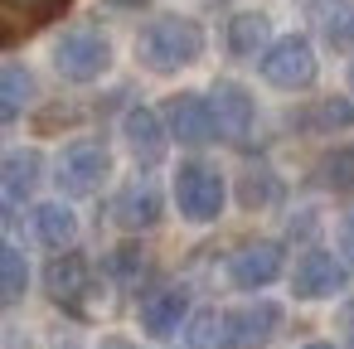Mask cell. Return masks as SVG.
I'll return each mask as SVG.
<instances>
[{"label": "cell", "mask_w": 354, "mask_h": 349, "mask_svg": "<svg viewBox=\"0 0 354 349\" xmlns=\"http://www.w3.org/2000/svg\"><path fill=\"white\" fill-rule=\"evenodd\" d=\"M35 238L44 247H73L78 238V214L68 204H39L35 209Z\"/></svg>", "instance_id": "d6986e66"}, {"label": "cell", "mask_w": 354, "mask_h": 349, "mask_svg": "<svg viewBox=\"0 0 354 349\" xmlns=\"http://www.w3.org/2000/svg\"><path fill=\"white\" fill-rule=\"evenodd\" d=\"M349 83H354V64H349Z\"/></svg>", "instance_id": "1f68e13d"}, {"label": "cell", "mask_w": 354, "mask_h": 349, "mask_svg": "<svg viewBox=\"0 0 354 349\" xmlns=\"http://www.w3.org/2000/svg\"><path fill=\"white\" fill-rule=\"evenodd\" d=\"M339 252H344V262H354V209L339 218Z\"/></svg>", "instance_id": "4316f807"}, {"label": "cell", "mask_w": 354, "mask_h": 349, "mask_svg": "<svg viewBox=\"0 0 354 349\" xmlns=\"http://www.w3.org/2000/svg\"><path fill=\"white\" fill-rule=\"evenodd\" d=\"M25 286H30V262H25V252H15L10 243H0V305L20 301Z\"/></svg>", "instance_id": "603a6c76"}, {"label": "cell", "mask_w": 354, "mask_h": 349, "mask_svg": "<svg viewBox=\"0 0 354 349\" xmlns=\"http://www.w3.org/2000/svg\"><path fill=\"white\" fill-rule=\"evenodd\" d=\"M189 320V296L180 286H165V291H151L141 301V330L151 339H170L180 325Z\"/></svg>", "instance_id": "4fadbf2b"}, {"label": "cell", "mask_w": 354, "mask_h": 349, "mask_svg": "<svg viewBox=\"0 0 354 349\" xmlns=\"http://www.w3.org/2000/svg\"><path fill=\"white\" fill-rule=\"evenodd\" d=\"M122 136H127V146H131V155L141 160V165H156L160 155H165V117H156L151 107H131L127 112V122H122Z\"/></svg>", "instance_id": "5bb4252c"}, {"label": "cell", "mask_w": 354, "mask_h": 349, "mask_svg": "<svg viewBox=\"0 0 354 349\" xmlns=\"http://www.w3.org/2000/svg\"><path fill=\"white\" fill-rule=\"evenodd\" d=\"M238 199H243V209H267V204L281 199V180L267 165H248L243 180H238Z\"/></svg>", "instance_id": "44dd1931"}, {"label": "cell", "mask_w": 354, "mask_h": 349, "mask_svg": "<svg viewBox=\"0 0 354 349\" xmlns=\"http://www.w3.org/2000/svg\"><path fill=\"white\" fill-rule=\"evenodd\" d=\"M39 151H10L6 160H0V199H30L35 185H39Z\"/></svg>", "instance_id": "2e32d148"}, {"label": "cell", "mask_w": 354, "mask_h": 349, "mask_svg": "<svg viewBox=\"0 0 354 349\" xmlns=\"http://www.w3.org/2000/svg\"><path fill=\"white\" fill-rule=\"evenodd\" d=\"M339 286H344V267H339L330 252H306V257L296 262L291 291H296L301 301H325V296H335Z\"/></svg>", "instance_id": "7c38bea8"}, {"label": "cell", "mask_w": 354, "mask_h": 349, "mask_svg": "<svg viewBox=\"0 0 354 349\" xmlns=\"http://www.w3.org/2000/svg\"><path fill=\"white\" fill-rule=\"evenodd\" d=\"M30 102H35V73L25 64H6L0 68V126L25 117Z\"/></svg>", "instance_id": "e0dca14e"}, {"label": "cell", "mask_w": 354, "mask_h": 349, "mask_svg": "<svg viewBox=\"0 0 354 349\" xmlns=\"http://www.w3.org/2000/svg\"><path fill=\"white\" fill-rule=\"evenodd\" d=\"M68 0H0V49L20 44L25 35L54 25Z\"/></svg>", "instance_id": "ba28073f"}, {"label": "cell", "mask_w": 354, "mask_h": 349, "mask_svg": "<svg viewBox=\"0 0 354 349\" xmlns=\"http://www.w3.org/2000/svg\"><path fill=\"white\" fill-rule=\"evenodd\" d=\"M209 107H214V126H218L223 141H238V146H243V141L252 136L257 107H252L248 88H238V83H218V88L209 93Z\"/></svg>", "instance_id": "9c48e42d"}, {"label": "cell", "mask_w": 354, "mask_h": 349, "mask_svg": "<svg viewBox=\"0 0 354 349\" xmlns=\"http://www.w3.org/2000/svg\"><path fill=\"white\" fill-rule=\"evenodd\" d=\"M223 199H228V189H223V175L214 165L189 160L175 170V204L189 223H214L223 214Z\"/></svg>", "instance_id": "7a4b0ae2"}, {"label": "cell", "mask_w": 354, "mask_h": 349, "mask_svg": "<svg viewBox=\"0 0 354 349\" xmlns=\"http://www.w3.org/2000/svg\"><path fill=\"white\" fill-rule=\"evenodd\" d=\"M306 349H335V344H306Z\"/></svg>", "instance_id": "4dcf8cb0"}, {"label": "cell", "mask_w": 354, "mask_h": 349, "mask_svg": "<svg viewBox=\"0 0 354 349\" xmlns=\"http://www.w3.org/2000/svg\"><path fill=\"white\" fill-rule=\"evenodd\" d=\"M146 272V257L136 252V247H122V252H112V276L117 281H136Z\"/></svg>", "instance_id": "484cf974"}, {"label": "cell", "mask_w": 354, "mask_h": 349, "mask_svg": "<svg viewBox=\"0 0 354 349\" xmlns=\"http://www.w3.org/2000/svg\"><path fill=\"white\" fill-rule=\"evenodd\" d=\"M344 339H349V349H354V305L344 310Z\"/></svg>", "instance_id": "f1b7e54d"}, {"label": "cell", "mask_w": 354, "mask_h": 349, "mask_svg": "<svg viewBox=\"0 0 354 349\" xmlns=\"http://www.w3.org/2000/svg\"><path fill=\"white\" fill-rule=\"evenodd\" d=\"M44 286H49V296H54L64 310H83V301H88V291H93V267H88V257L59 252V257L49 262V272H44Z\"/></svg>", "instance_id": "30bf717a"}, {"label": "cell", "mask_w": 354, "mask_h": 349, "mask_svg": "<svg viewBox=\"0 0 354 349\" xmlns=\"http://www.w3.org/2000/svg\"><path fill=\"white\" fill-rule=\"evenodd\" d=\"M281 276V247L277 243H243L233 257H228V281L238 291H262Z\"/></svg>", "instance_id": "52a82bcc"}, {"label": "cell", "mask_w": 354, "mask_h": 349, "mask_svg": "<svg viewBox=\"0 0 354 349\" xmlns=\"http://www.w3.org/2000/svg\"><path fill=\"white\" fill-rule=\"evenodd\" d=\"M267 15H257V10H243V15H233L228 20V35H223V44H228V54H238V59H248V54H257L262 44H267Z\"/></svg>", "instance_id": "ffe728a7"}, {"label": "cell", "mask_w": 354, "mask_h": 349, "mask_svg": "<svg viewBox=\"0 0 354 349\" xmlns=\"http://www.w3.org/2000/svg\"><path fill=\"white\" fill-rule=\"evenodd\" d=\"M54 68H59L68 83H93V78H102V73L112 68V44H107V35H97V30H73V35H64L59 49H54Z\"/></svg>", "instance_id": "3957f363"}, {"label": "cell", "mask_w": 354, "mask_h": 349, "mask_svg": "<svg viewBox=\"0 0 354 349\" xmlns=\"http://www.w3.org/2000/svg\"><path fill=\"white\" fill-rule=\"evenodd\" d=\"M320 185L335 189V194H349L354 189V146H339L320 160Z\"/></svg>", "instance_id": "d4e9b609"}, {"label": "cell", "mask_w": 354, "mask_h": 349, "mask_svg": "<svg viewBox=\"0 0 354 349\" xmlns=\"http://www.w3.org/2000/svg\"><path fill=\"white\" fill-rule=\"evenodd\" d=\"M136 54H141V64L151 73H180L204 54V30L194 20H185V15H156L141 30Z\"/></svg>", "instance_id": "6da1fadb"}, {"label": "cell", "mask_w": 354, "mask_h": 349, "mask_svg": "<svg viewBox=\"0 0 354 349\" xmlns=\"http://www.w3.org/2000/svg\"><path fill=\"white\" fill-rule=\"evenodd\" d=\"M262 78L281 93H301L315 83V49L301 39V35H286L277 39L267 54H262Z\"/></svg>", "instance_id": "277c9868"}, {"label": "cell", "mask_w": 354, "mask_h": 349, "mask_svg": "<svg viewBox=\"0 0 354 349\" xmlns=\"http://www.w3.org/2000/svg\"><path fill=\"white\" fill-rule=\"evenodd\" d=\"M185 344L189 349H228V320L223 310H194L185 325Z\"/></svg>", "instance_id": "7402d4cb"}, {"label": "cell", "mask_w": 354, "mask_h": 349, "mask_svg": "<svg viewBox=\"0 0 354 349\" xmlns=\"http://www.w3.org/2000/svg\"><path fill=\"white\" fill-rule=\"evenodd\" d=\"M112 6H141V0H112Z\"/></svg>", "instance_id": "f546056e"}, {"label": "cell", "mask_w": 354, "mask_h": 349, "mask_svg": "<svg viewBox=\"0 0 354 349\" xmlns=\"http://www.w3.org/2000/svg\"><path fill=\"white\" fill-rule=\"evenodd\" d=\"M301 122H306L310 131H339V126H354V102H344V97H325V102H315Z\"/></svg>", "instance_id": "cb8c5ba5"}, {"label": "cell", "mask_w": 354, "mask_h": 349, "mask_svg": "<svg viewBox=\"0 0 354 349\" xmlns=\"http://www.w3.org/2000/svg\"><path fill=\"white\" fill-rule=\"evenodd\" d=\"M6 233H10V209H6V199H0V243H6Z\"/></svg>", "instance_id": "83f0119b"}, {"label": "cell", "mask_w": 354, "mask_h": 349, "mask_svg": "<svg viewBox=\"0 0 354 349\" xmlns=\"http://www.w3.org/2000/svg\"><path fill=\"white\" fill-rule=\"evenodd\" d=\"M107 170H112V160H107V146L102 141H73V146H64L54 175H59V189L64 194H93L107 180Z\"/></svg>", "instance_id": "5b68a950"}, {"label": "cell", "mask_w": 354, "mask_h": 349, "mask_svg": "<svg viewBox=\"0 0 354 349\" xmlns=\"http://www.w3.org/2000/svg\"><path fill=\"white\" fill-rule=\"evenodd\" d=\"M165 131L180 141V146H209L214 136H218V126H214V107H209V97H194V93H175L170 102H165Z\"/></svg>", "instance_id": "8992f818"}, {"label": "cell", "mask_w": 354, "mask_h": 349, "mask_svg": "<svg viewBox=\"0 0 354 349\" xmlns=\"http://www.w3.org/2000/svg\"><path fill=\"white\" fill-rule=\"evenodd\" d=\"M228 349H262L277 325H281V310L272 301H257V305H243V310H228Z\"/></svg>", "instance_id": "8fae6325"}, {"label": "cell", "mask_w": 354, "mask_h": 349, "mask_svg": "<svg viewBox=\"0 0 354 349\" xmlns=\"http://www.w3.org/2000/svg\"><path fill=\"white\" fill-rule=\"evenodd\" d=\"M112 218H117L122 228H131V233L156 228V223H160V189L146 185V180L127 185V189L117 194V204H112Z\"/></svg>", "instance_id": "9a60e30c"}, {"label": "cell", "mask_w": 354, "mask_h": 349, "mask_svg": "<svg viewBox=\"0 0 354 349\" xmlns=\"http://www.w3.org/2000/svg\"><path fill=\"white\" fill-rule=\"evenodd\" d=\"M310 20L335 49L354 44V0H310Z\"/></svg>", "instance_id": "ac0fdd59"}]
</instances>
